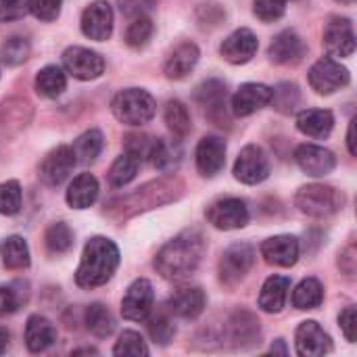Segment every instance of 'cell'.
<instances>
[{
	"label": "cell",
	"instance_id": "cell-31",
	"mask_svg": "<svg viewBox=\"0 0 357 357\" xmlns=\"http://www.w3.org/2000/svg\"><path fill=\"white\" fill-rule=\"evenodd\" d=\"M232 339L236 345L259 343V322L249 312H236L232 318Z\"/></svg>",
	"mask_w": 357,
	"mask_h": 357
},
{
	"label": "cell",
	"instance_id": "cell-33",
	"mask_svg": "<svg viewBox=\"0 0 357 357\" xmlns=\"http://www.w3.org/2000/svg\"><path fill=\"white\" fill-rule=\"evenodd\" d=\"M86 326L94 337L105 339L115 331V320L102 303H92L86 310Z\"/></svg>",
	"mask_w": 357,
	"mask_h": 357
},
{
	"label": "cell",
	"instance_id": "cell-9",
	"mask_svg": "<svg viewBox=\"0 0 357 357\" xmlns=\"http://www.w3.org/2000/svg\"><path fill=\"white\" fill-rule=\"evenodd\" d=\"M270 176V161L257 144H249L241 151L234 163V178L243 184H259Z\"/></svg>",
	"mask_w": 357,
	"mask_h": 357
},
{
	"label": "cell",
	"instance_id": "cell-26",
	"mask_svg": "<svg viewBox=\"0 0 357 357\" xmlns=\"http://www.w3.org/2000/svg\"><path fill=\"white\" fill-rule=\"evenodd\" d=\"M291 280L287 276H270L259 293V307L268 314H278L287 305Z\"/></svg>",
	"mask_w": 357,
	"mask_h": 357
},
{
	"label": "cell",
	"instance_id": "cell-28",
	"mask_svg": "<svg viewBox=\"0 0 357 357\" xmlns=\"http://www.w3.org/2000/svg\"><path fill=\"white\" fill-rule=\"evenodd\" d=\"M67 88V75L59 65H46L36 75V90L40 96L56 98Z\"/></svg>",
	"mask_w": 357,
	"mask_h": 357
},
{
	"label": "cell",
	"instance_id": "cell-41",
	"mask_svg": "<svg viewBox=\"0 0 357 357\" xmlns=\"http://www.w3.org/2000/svg\"><path fill=\"white\" fill-rule=\"evenodd\" d=\"M299 98H301V96H299V88H297L295 84L284 82V84L272 88V100H270V102H274V107H276L280 113H291V111H295V107L299 105Z\"/></svg>",
	"mask_w": 357,
	"mask_h": 357
},
{
	"label": "cell",
	"instance_id": "cell-42",
	"mask_svg": "<svg viewBox=\"0 0 357 357\" xmlns=\"http://www.w3.org/2000/svg\"><path fill=\"white\" fill-rule=\"evenodd\" d=\"M113 354H115V356H132V357L149 356V347H146L144 339H142L138 333H134V331H126V333H121L119 341L115 343Z\"/></svg>",
	"mask_w": 357,
	"mask_h": 357
},
{
	"label": "cell",
	"instance_id": "cell-12",
	"mask_svg": "<svg viewBox=\"0 0 357 357\" xmlns=\"http://www.w3.org/2000/svg\"><path fill=\"white\" fill-rule=\"evenodd\" d=\"M295 161L307 176L324 178L337 167V157L333 151L318 144H301L295 151Z\"/></svg>",
	"mask_w": 357,
	"mask_h": 357
},
{
	"label": "cell",
	"instance_id": "cell-27",
	"mask_svg": "<svg viewBox=\"0 0 357 357\" xmlns=\"http://www.w3.org/2000/svg\"><path fill=\"white\" fill-rule=\"evenodd\" d=\"M163 149V140L149 134H130L126 138V153L138 163H155Z\"/></svg>",
	"mask_w": 357,
	"mask_h": 357
},
{
	"label": "cell",
	"instance_id": "cell-19",
	"mask_svg": "<svg viewBox=\"0 0 357 357\" xmlns=\"http://www.w3.org/2000/svg\"><path fill=\"white\" fill-rule=\"evenodd\" d=\"M261 255L268 264L278 266V268H291L299 259V241L289 234L272 236L264 241L261 245Z\"/></svg>",
	"mask_w": 357,
	"mask_h": 357
},
{
	"label": "cell",
	"instance_id": "cell-8",
	"mask_svg": "<svg viewBox=\"0 0 357 357\" xmlns=\"http://www.w3.org/2000/svg\"><path fill=\"white\" fill-rule=\"evenodd\" d=\"M207 220L218 230H236L249 224V207L243 199H220L209 205Z\"/></svg>",
	"mask_w": 357,
	"mask_h": 357
},
{
	"label": "cell",
	"instance_id": "cell-34",
	"mask_svg": "<svg viewBox=\"0 0 357 357\" xmlns=\"http://www.w3.org/2000/svg\"><path fill=\"white\" fill-rule=\"evenodd\" d=\"M2 261L8 270H23L29 266V247L21 236H8L2 245Z\"/></svg>",
	"mask_w": 357,
	"mask_h": 357
},
{
	"label": "cell",
	"instance_id": "cell-1",
	"mask_svg": "<svg viewBox=\"0 0 357 357\" xmlns=\"http://www.w3.org/2000/svg\"><path fill=\"white\" fill-rule=\"evenodd\" d=\"M205 238L197 230H184L155 257V268L165 280H184L197 272L205 255Z\"/></svg>",
	"mask_w": 357,
	"mask_h": 357
},
{
	"label": "cell",
	"instance_id": "cell-4",
	"mask_svg": "<svg viewBox=\"0 0 357 357\" xmlns=\"http://www.w3.org/2000/svg\"><path fill=\"white\" fill-rule=\"evenodd\" d=\"M343 201L345 199L337 188L324 184H307L299 188L295 197L297 207L312 218H328L337 213L343 207Z\"/></svg>",
	"mask_w": 357,
	"mask_h": 357
},
{
	"label": "cell",
	"instance_id": "cell-2",
	"mask_svg": "<svg viewBox=\"0 0 357 357\" xmlns=\"http://www.w3.org/2000/svg\"><path fill=\"white\" fill-rule=\"evenodd\" d=\"M117 266H119L117 245L105 236H94L84 247L82 261L75 272V282L82 289L102 287L111 280Z\"/></svg>",
	"mask_w": 357,
	"mask_h": 357
},
{
	"label": "cell",
	"instance_id": "cell-18",
	"mask_svg": "<svg viewBox=\"0 0 357 357\" xmlns=\"http://www.w3.org/2000/svg\"><path fill=\"white\" fill-rule=\"evenodd\" d=\"M226 165V142L218 136H205L197 146V167L201 176L213 178Z\"/></svg>",
	"mask_w": 357,
	"mask_h": 357
},
{
	"label": "cell",
	"instance_id": "cell-39",
	"mask_svg": "<svg viewBox=\"0 0 357 357\" xmlns=\"http://www.w3.org/2000/svg\"><path fill=\"white\" fill-rule=\"evenodd\" d=\"M153 31H155L153 21H151L146 15L134 17V21L130 23V27H128V31H126V42H128V46H132V48H142V46L149 44Z\"/></svg>",
	"mask_w": 357,
	"mask_h": 357
},
{
	"label": "cell",
	"instance_id": "cell-43",
	"mask_svg": "<svg viewBox=\"0 0 357 357\" xmlns=\"http://www.w3.org/2000/svg\"><path fill=\"white\" fill-rule=\"evenodd\" d=\"M21 209V186L17 180L0 184V215H15Z\"/></svg>",
	"mask_w": 357,
	"mask_h": 357
},
{
	"label": "cell",
	"instance_id": "cell-24",
	"mask_svg": "<svg viewBox=\"0 0 357 357\" xmlns=\"http://www.w3.org/2000/svg\"><path fill=\"white\" fill-rule=\"evenodd\" d=\"M297 128L310 138H326L335 128V115L328 109H305L297 115Z\"/></svg>",
	"mask_w": 357,
	"mask_h": 357
},
{
	"label": "cell",
	"instance_id": "cell-40",
	"mask_svg": "<svg viewBox=\"0 0 357 357\" xmlns=\"http://www.w3.org/2000/svg\"><path fill=\"white\" fill-rule=\"evenodd\" d=\"M149 335L155 343L159 345H169L176 337V326L172 322V318L167 314H155L149 320Z\"/></svg>",
	"mask_w": 357,
	"mask_h": 357
},
{
	"label": "cell",
	"instance_id": "cell-29",
	"mask_svg": "<svg viewBox=\"0 0 357 357\" xmlns=\"http://www.w3.org/2000/svg\"><path fill=\"white\" fill-rule=\"evenodd\" d=\"M324 301V287L316 278H305L299 282V287L293 293V305L297 310H316Z\"/></svg>",
	"mask_w": 357,
	"mask_h": 357
},
{
	"label": "cell",
	"instance_id": "cell-50",
	"mask_svg": "<svg viewBox=\"0 0 357 357\" xmlns=\"http://www.w3.org/2000/svg\"><path fill=\"white\" fill-rule=\"evenodd\" d=\"M347 146H349V153L356 155V119L349 123V132H347Z\"/></svg>",
	"mask_w": 357,
	"mask_h": 357
},
{
	"label": "cell",
	"instance_id": "cell-52",
	"mask_svg": "<svg viewBox=\"0 0 357 357\" xmlns=\"http://www.w3.org/2000/svg\"><path fill=\"white\" fill-rule=\"evenodd\" d=\"M272 354H282V356H287L289 351H287V347H284V341L282 339H278L274 345H272V349H270Z\"/></svg>",
	"mask_w": 357,
	"mask_h": 357
},
{
	"label": "cell",
	"instance_id": "cell-49",
	"mask_svg": "<svg viewBox=\"0 0 357 357\" xmlns=\"http://www.w3.org/2000/svg\"><path fill=\"white\" fill-rule=\"evenodd\" d=\"M341 331L349 343H356V307H345L339 316Z\"/></svg>",
	"mask_w": 357,
	"mask_h": 357
},
{
	"label": "cell",
	"instance_id": "cell-13",
	"mask_svg": "<svg viewBox=\"0 0 357 357\" xmlns=\"http://www.w3.org/2000/svg\"><path fill=\"white\" fill-rule=\"evenodd\" d=\"M295 345H297V354L303 357H322L331 354V349H333L331 337L314 320L299 324V328L295 333Z\"/></svg>",
	"mask_w": 357,
	"mask_h": 357
},
{
	"label": "cell",
	"instance_id": "cell-10",
	"mask_svg": "<svg viewBox=\"0 0 357 357\" xmlns=\"http://www.w3.org/2000/svg\"><path fill=\"white\" fill-rule=\"evenodd\" d=\"M82 31L86 38L105 42L113 33V8L107 0L90 2L82 13Z\"/></svg>",
	"mask_w": 357,
	"mask_h": 357
},
{
	"label": "cell",
	"instance_id": "cell-48",
	"mask_svg": "<svg viewBox=\"0 0 357 357\" xmlns=\"http://www.w3.org/2000/svg\"><path fill=\"white\" fill-rule=\"evenodd\" d=\"M119 8L128 17H142L157 6V0H117Z\"/></svg>",
	"mask_w": 357,
	"mask_h": 357
},
{
	"label": "cell",
	"instance_id": "cell-16",
	"mask_svg": "<svg viewBox=\"0 0 357 357\" xmlns=\"http://www.w3.org/2000/svg\"><path fill=\"white\" fill-rule=\"evenodd\" d=\"M324 44L333 56H351L356 50V33L354 25L345 17H335L324 29Z\"/></svg>",
	"mask_w": 357,
	"mask_h": 357
},
{
	"label": "cell",
	"instance_id": "cell-21",
	"mask_svg": "<svg viewBox=\"0 0 357 357\" xmlns=\"http://www.w3.org/2000/svg\"><path fill=\"white\" fill-rule=\"evenodd\" d=\"M205 293L199 289V287H186V289H180L176 291L169 301H167V307L172 314H176L178 318H184V320H192L197 316L203 314L205 310Z\"/></svg>",
	"mask_w": 357,
	"mask_h": 357
},
{
	"label": "cell",
	"instance_id": "cell-6",
	"mask_svg": "<svg viewBox=\"0 0 357 357\" xmlns=\"http://www.w3.org/2000/svg\"><path fill=\"white\" fill-rule=\"evenodd\" d=\"M255 264V249L247 243H236L228 247L220 259V278L224 284L232 287L243 280Z\"/></svg>",
	"mask_w": 357,
	"mask_h": 357
},
{
	"label": "cell",
	"instance_id": "cell-23",
	"mask_svg": "<svg viewBox=\"0 0 357 357\" xmlns=\"http://www.w3.org/2000/svg\"><path fill=\"white\" fill-rule=\"evenodd\" d=\"M199 56H201V52H199L197 44H192V42L178 44L165 61V75L169 79L186 77L195 69V65L199 63Z\"/></svg>",
	"mask_w": 357,
	"mask_h": 357
},
{
	"label": "cell",
	"instance_id": "cell-32",
	"mask_svg": "<svg viewBox=\"0 0 357 357\" xmlns=\"http://www.w3.org/2000/svg\"><path fill=\"white\" fill-rule=\"evenodd\" d=\"M195 98L199 100L201 107H205L211 113L222 111V107L226 102V84L220 79H207L197 88Z\"/></svg>",
	"mask_w": 357,
	"mask_h": 357
},
{
	"label": "cell",
	"instance_id": "cell-47",
	"mask_svg": "<svg viewBox=\"0 0 357 357\" xmlns=\"http://www.w3.org/2000/svg\"><path fill=\"white\" fill-rule=\"evenodd\" d=\"M21 307V293L15 287H0V318L10 316Z\"/></svg>",
	"mask_w": 357,
	"mask_h": 357
},
{
	"label": "cell",
	"instance_id": "cell-37",
	"mask_svg": "<svg viewBox=\"0 0 357 357\" xmlns=\"http://www.w3.org/2000/svg\"><path fill=\"white\" fill-rule=\"evenodd\" d=\"M46 249L54 255H61V253H67L73 245V232L67 224L63 222H56L52 224L48 230H46Z\"/></svg>",
	"mask_w": 357,
	"mask_h": 357
},
{
	"label": "cell",
	"instance_id": "cell-38",
	"mask_svg": "<svg viewBox=\"0 0 357 357\" xmlns=\"http://www.w3.org/2000/svg\"><path fill=\"white\" fill-rule=\"evenodd\" d=\"M29 50H31V46H29V42H27L23 36H13V38H8V40L2 44V48H0V59H2V63H6V65H10V67H17V65H21L23 61H27Z\"/></svg>",
	"mask_w": 357,
	"mask_h": 357
},
{
	"label": "cell",
	"instance_id": "cell-25",
	"mask_svg": "<svg viewBox=\"0 0 357 357\" xmlns=\"http://www.w3.org/2000/svg\"><path fill=\"white\" fill-rule=\"evenodd\" d=\"M69 207L73 209H88L98 199V180L92 174H79L67 188L65 195Z\"/></svg>",
	"mask_w": 357,
	"mask_h": 357
},
{
	"label": "cell",
	"instance_id": "cell-3",
	"mask_svg": "<svg viewBox=\"0 0 357 357\" xmlns=\"http://www.w3.org/2000/svg\"><path fill=\"white\" fill-rule=\"evenodd\" d=\"M113 115L126 126H142L149 123L155 115V98L140 88H128L115 94L111 102Z\"/></svg>",
	"mask_w": 357,
	"mask_h": 357
},
{
	"label": "cell",
	"instance_id": "cell-46",
	"mask_svg": "<svg viewBox=\"0 0 357 357\" xmlns=\"http://www.w3.org/2000/svg\"><path fill=\"white\" fill-rule=\"evenodd\" d=\"M29 13V0H0V23L19 21Z\"/></svg>",
	"mask_w": 357,
	"mask_h": 357
},
{
	"label": "cell",
	"instance_id": "cell-7",
	"mask_svg": "<svg viewBox=\"0 0 357 357\" xmlns=\"http://www.w3.org/2000/svg\"><path fill=\"white\" fill-rule=\"evenodd\" d=\"M63 67L67 73H71L75 79H96L105 71V59L84 46H69L63 52Z\"/></svg>",
	"mask_w": 357,
	"mask_h": 357
},
{
	"label": "cell",
	"instance_id": "cell-51",
	"mask_svg": "<svg viewBox=\"0 0 357 357\" xmlns=\"http://www.w3.org/2000/svg\"><path fill=\"white\" fill-rule=\"evenodd\" d=\"M6 347H8V331L0 328V356L6 351Z\"/></svg>",
	"mask_w": 357,
	"mask_h": 357
},
{
	"label": "cell",
	"instance_id": "cell-5",
	"mask_svg": "<svg viewBox=\"0 0 357 357\" xmlns=\"http://www.w3.org/2000/svg\"><path fill=\"white\" fill-rule=\"evenodd\" d=\"M307 77H310V86L318 94H333V92L345 88L349 84V79H351L349 69L343 67L333 56H322L320 61H316L312 65Z\"/></svg>",
	"mask_w": 357,
	"mask_h": 357
},
{
	"label": "cell",
	"instance_id": "cell-36",
	"mask_svg": "<svg viewBox=\"0 0 357 357\" xmlns=\"http://www.w3.org/2000/svg\"><path fill=\"white\" fill-rule=\"evenodd\" d=\"M138 167L140 163L132 157V155H121L115 159V163L111 165V172H109V180L115 188H123L126 184H130L136 174H138Z\"/></svg>",
	"mask_w": 357,
	"mask_h": 357
},
{
	"label": "cell",
	"instance_id": "cell-44",
	"mask_svg": "<svg viewBox=\"0 0 357 357\" xmlns=\"http://www.w3.org/2000/svg\"><path fill=\"white\" fill-rule=\"evenodd\" d=\"M284 10H287V0H255L253 2V13L264 23L278 21L284 15Z\"/></svg>",
	"mask_w": 357,
	"mask_h": 357
},
{
	"label": "cell",
	"instance_id": "cell-45",
	"mask_svg": "<svg viewBox=\"0 0 357 357\" xmlns=\"http://www.w3.org/2000/svg\"><path fill=\"white\" fill-rule=\"evenodd\" d=\"M63 0H29V13L40 21H54L61 15Z\"/></svg>",
	"mask_w": 357,
	"mask_h": 357
},
{
	"label": "cell",
	"instance_id": "cell-17",
	"mask_svg": "<svg viewBox=\"0 0 357 357\" xmlns=\"http://www.w3.org/2000/svg\"><path fill=\"white\" fill-rule=\"evenodd\" d=\"M75 157L71 146H56L50 151L40 167V176L48 186H61L73 172L75 167Z\"/></svg>",
	"mask_w": 357,
	"mask_h": 357
},
{
	"label": "cell",
	"instance_id": "cell-22",
	"mask_svg": "<svg viewBox=\"0 0 357 357\" xmlns=\"http://www.w3.org/2000/svg\"><path fill=\"white\" fill-rule=\"evenodd\" d=\"M56 341V328L44 316H31L25 324V345L31 354L50 349Z\"/></svg>",
	"mask_w": 357,
	"mask_h": 357
},
{
	"label": "cell",
	"instance_id": "cell-35",
	"mask_svg": "<svg viewBox=\"0 0 357 357\" xmlns=\"http://www.w3.org/2000/svg\"><path fill=\"white\" fill-rule=\"evenodd\" d=\"M165 123L178 138L188 136L192 130V121H190V113H188L186 105L180 100H169L165 107Z\"/></svg>",
	"mask_w": 357,
	"mask_h": 357
},
{
	"label": "cell",
	"instance_id": "cell-11",
	"mask_svg": "<svg viewBox=\"0 0 357 357\" xmlns=\"http://www.w3.org/2000/svg\"><path fill=\"white\" fill-rule=\"evenodd\" d=\"M153 301H155L153 284L146 278H138L130 284V289L123 295L121 314L126 320H134V322L146 320L153 310Z\"/></svg>",
	"mask_w": 357,
	"mask_h": 357
},
{
	"label": "cell",
	"instance_id": "cell-14",
	"mask_svg": "<svg viewBox=\"0 0 357 357\" xmlns=\"http://www.w3.org/2000/svg\"><path fill=\"white\" fill-rule=\"evenodd\" d=\"M257 48H259L257 36L251 29L241 27V29H236L234 33H230L222 42L220 52H222V56L228 63H232V65H245V63H249L255 56Z\"/></svg>",
	"mask_w": 357,
	"mask_h": 357
},
{
	"label": "cell",
	"instance_id": "cell-15",
	"mask_svg": "<svg viewBox=\"0 0 357 357\" xmlns=\"http://www.w3.org/2000/svg\"><path fill=\"white\" fill-rule=\"evenodd\" d=\"M272 100V88L266 84H243L232 96V113L236 117H249L255 111L264 109Z\"/></svg>",
	"mask_w": 357,
	"mask_h": 357
},
{
	"label": "cell",
	"instance_id": "cell-53",
	"mask_svg": "<svg viewBox=\"0 0 357 357\" xmlns=\"http://www.w3.org/2000/svg\"><path fill=\"white\" fill-rule=\"evenodd\" d=\"M79 354H96V349H77V351H73V356H79Z\"/></svg>",
	"mask_w": 357,
	"mask_h": 357
},
{
	"label": "cell",
	"instance_id": "cell-30",
	"mask_svg": "<svg viewBox=\"0 0 357 357\" xmlns=\"http://www.w3.org/2000/svg\"><path fill=\"white\" fill-rule=\"evenodd\" d=\"M102 144H105L102 134H100L98 130H88V132H84V134L73 142L71 151H73L75 161H79V163H92V161L100 155Z\"/></svg>",
	"mask_w": 357,
	"mask_h": 357
},
{
	"label": "cell",
	"instance_id": "cell-54",
	"mask_svg": "<svg viewBox=\"0 0 357 357\" xmlns=\"http://www.w3.org/2000/svg\"><path fill=\"white\" fill-rule=\"evenodd\" d=\"M339 2H347V4H349V2H354V0H339Z\"/></svg>",
	"mask_w": 357,
	"mask_h": 357
},
{
	"label": "cell",
	"instance_id": "cell-20",
	"mask_svg": "<svg viewBox=\"0 0 357 357\" xmlns=\"http://www.w3.org/2000/svg\"><path fill=\"white\" fill-rule=\"evenodd\" d=\"M270 59L278 65H291V63H299L305 54V44L303 40L299 38L297 31L293 29H284L280 31L272 44H270V50H268Z\"/></svg>",
	"mask_w": 357,
	"mask_h": 357
}]
</instances>
